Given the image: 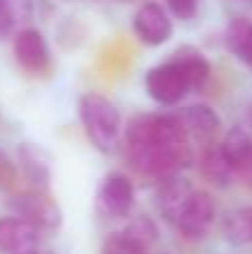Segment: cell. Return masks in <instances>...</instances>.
Returning a JSON list of instances; mask_svg holds the SVG:
<instances>
[{"instance_id": "1", "label": "cell", "mask_w": 252, "mask_h": 254, "mask_svg": "<svg viewBox=\"0 0 252 254\" xmlns=\"http://www.w3.org/2000/svg\"><path fill=\"white\" fill-rule=\"evenodd\" d=\"M127 158L143 176L165 181L192 163V143L172 114H147L134 119L125 136Z\"/></svg>"}, {"instance_id": "2", "label": "cell", "mask_w": 252, "mask_h": 254, "mask_svg": "<svg viewBox=\"0 0 252 254\" xmlns=\"http://www.w3.org/2000/svg\"><path fill=\"white\" fill-rule=\"evenodd\" d=\"M80 121L92 145L103 154H110L119 145L121 114L105 96L89 92L80 98Z\"/></svg>"}, {"instance_id": "3", "label": "cell", "mask_w": 252, "mask_h": 254, "mask_svg": "<svg viewBox=\"0 0 252 254\" xmlns=\"http://www.w3.org/2000/svg\"><path fill=\"white\" fill-rule=\"evenodd\" d=\"M145 89L161 105H177V103H181L194 87H192L186 69L172 58V61L163 63V65H156L147 71Z\"/></svg>"}, {"instance_id": "4", "label": "cell", "mask_w": 252, "mask_h": 254, "mask_svg": "<svg viewBox=\"0 0 252 254\" xmlns=\"http://www.w3.org/2000/svg\"><path fill=\"white\" fill-rule=\"evenodd\" d=\"M11 210L18 219L27 221L36 230H54L61 225V207L43 190L22 192L11 198Z\"/></svg>"}, {"instance_id": "5", "label": "cell", "mask_w": 252, "mask_h": 254, "mask_svg": "<svg viewBox=\"0 0 252 254\" xmlns=\"http://www.w3.org/2000/svg\"><path fill=\"white\" fill-rule=\"evenodd\" d=\"M212 221H214L212 196H210L208 192H203V190H199V192L192 190V192L188 194L186 203L181 205V210H179L174 225H177V230L186 239L196 241V239H203L205 234H208Z\"/></svg>"}, {"instance_id": "6", "label": "cell", "mask_w": 252, "mask_h": 254, "mask_svg": "<svg viewBox=\"0 0 252 254\" xmlns=\"http://www.w3.org/2000/svg\"><path fill=\"white\" fill-rule=\"evenodd\" d=\"M134 31L141 43L156 47L172 38V20L159 2H145L134 13Z\"/></svg>"}, {"instance_id": "7", "label": "cell", "mask_w": 252, "mask_h": 254, "mask_svg": "<svg viewBox=\"0 0 252 254\" xmlns=\"http://www.w3.org/2000/svg\"><path fill=\"white\" fill-rule=\"evenodd\" d=\"M13 54H16V61L25 67L27 71H34V74H43L49 69V47L47 40L43 38L38 29H22L18 31L16 40H13Z\"/></svg>"}, {"instance_id": "8", "label": "cell", "mask_w": 252, "mask_h": 254, "mask_svg": "<svg viewBox=\"0 0 252 254\" xmlns=\"http://www.w3.org/2000/svg\"><path fill=\"white\" fill-rule=\"evenodd\" d=\"M98 198H101V205L105 210V214L114 216V219H123V216H127L132 212V205H134L132 181L125 174H121V172L105 176V181L101 185V192H98Z\"/></svg>"}, {"instance_id": "9", "label": "cell", "mask_w": 252, "mask_h": 254, "mask_svg": "<svg viewBox=\"0 0 252 254\" xmlns=\"http://www.w3.org/2000/svg\"><path fill=\"white\" fill-rule=\"evenodd\" d=\"M38 230L18 216L0 219V254H29L36 250Z\"/></svg>"}, {"instance_id": "10", "label": "cell", "mask_w": 252, "mask_h": 254, "mask_svg": "<svg viewBox=\"0 0 252 254\" xmlns=\"http://www.w3.org/2000/svg\"><path fill=\"white\" fill-rule=\"evenodd\" d=\"M177 119H179V123H181L183 131L188 134V138H190V143L192 140H199V143H203V147L212 143V138L219 131V125H221L219 116L214 114V110H210L208 105L188 107Z\"/></svg>"}, {"instance_id": "11", "label": "cell", "mask_w": 252, "mask_h": 254, "mask_svg": "<svg viewBox=\"0 0 252 254\" xmlns=\"http://www.w3.org/2000/svg\"><path fill=\"white\" fill-rule=\"evenodd\" d=\"M221 145L232 161L235 176H239L246 188L252 190V138L246 131L232 129Z\"/></svg>"}, {"instance_id": "12", "label": "cell", "mask_w": 252, "mask_h": 254, "mask_svg": "<svg viewBox=\"0 0 252 254\" xmlns=\"http://www.w3.org/2000/svg\"><path fill=\"white\" fill-rule=\"evenodd\" d=\"M199 167L205 181H210L214 185H221V188L230 183L232 176H235V167H232L230 156L226 154L223 145H217V143H210L203 147Z\"/></svg>"}, {"instance_id": "13", "label": "cell", "mask_w": 252, "mask_h": 254, "mask_svg": "<svg viewBox=\"0 0 252 254\" xmlns=\"http://www.w3.org/2000/svg\"><path fill=\"white\" fill-rule=\"evenodd\" d=\"M20 154V167L25 172L27 181L34 185V190H43L49 185V176H52V170H49V156L38 147V145L25 143L18 149Z\"/></svg>"}, {"instance_id": "14", "label": "cell", "mask_w": 252, "mask_h": 254, "mask_svg": "<svg viewBox=\"0 0 252 254\" xmlns=\"http://www.w3.org/2000/svg\"><path fill=\"white\" fill-rule=\"evenodd\" d=\"M150 223H145V228ZM143 223L134 225L132 230L112 234L101 248V254H147V239L154 234H145Z\"/></svg>"}, {"instance_id": "15", "label": "cell", "mask_w": 252, "mask_h": 254, "mask_svg": "<svg viewBox=\"0 0 252 254\" xmlns=\"http://www.w3.org/2000/svg\"><path fill=\"white\" fill-rule=\"evenodd\" d=\"M228 52L237 56L244 65L252 69V20L250 18H235L226 29Z\"/></svg>"}, {"instance_id": "16", "label": "cell", "mask_w": 252, "mask_h": 254, "mask_svg": "<svg viewBox=\"0 0 252 254\" xmlns=\"http://www.w3.org/2000/svg\"><path fill=\"white\" fill-rule=\"evenodd\" d=\"M190 192H192V188L183 179L170 176V179L163 181V185H161V190H159V210L170 223L177 221L179 210H181V205L186 203Z\"/></svg>"}, {"instance_id": "17", "label": "cell", "mask_w": 252, "mask_h": 254, "mask_svg": "<svg viewBox=\"0 0 252 254\" xmlns=\"http://www.w3.org/2000/svg\"><path fill=\"white\" fill-rule=\"evenodd\" d=\"M174 61L186 69L188 78H190L192 87L199 89L205 85V80L210 78V63L205 61V56L194 47H181L177 54H174Z\"/></svg>"}, {"instance_id": "18", "label": "cell", "mask_w": 252, "mask_h": 254, "mask_svg": "<svg viewBox=\"0 0 252 254\" xmlns=\"http://www.w3.org/2000/svg\"><path fill=\"white\" fill-rule=\"evenodd\" d=\"M223 230L232 246H252V205L230 212Z\"/></svg>"}, {"instance_id": "19", "label": "cell", "mask_w": 252, "mask_h": 254, "mask_svg": "<svg viewBox=\"0 0 252 254\" xmlns=\"http://www.w3.org/2000/svg\"><path fill=\"white\" fill-rule=\"evenodd\" d=\"M31 2L29 0H0V38L9 36L18 22L29 20Z\"/></svg>"}, {"instance_id": "20", "label": "cell", "mask_w": 252, "mask_h": 254, "mask_svg": "<svg viewBox=\"0 0 252 254\" xmlns=\"http://www.w3.org/2000/svg\"><path fill=\"white\" fill-rule=\"evenodd\" d=\"M168 9L179 18V20H192L199 11L201 0H165Z\"/></svg>"}, {"instance_id": "21", "label": "cell", "mask_w": 252, "mask_h": 254, "mask_svg": "<svg viewBox=\"0 0 252 254\" xmlns=\"http://www.w3.org/2000/svg\"><path fill=\"white\" fill-rule=\"evenodd\" d=\"M16 179V167L7 158V154L0 152V190H7Z\"/></svg>"}, {"instance_id": "22", "label": "cell", "mask_w": 252, "mask_h": 254, "mask_svg": "<svg viewBox=\"0 0 252 254\" xmlns=\"http://www.w3.org/2000/svg\"><path fill=\"white\" fill-rule=\"evenodd\" d=\"M228 2H239V4H248V7H252V0H228Z\"/></svg>"}, {"instance_id": "23", "label": "cell", "mask_w": 252, "mask_h": 254, "mask_svg": "<svg viewBox=\"0 0 252 254\" xmlns=\"http://www.w3.org/2000/svg\"><path fill=\"white\" fill-rule=\"evenodd\" d=\"M119 2H127V0H119Z\"/></svg>"}, {"instance_id": "24", "label": "cell", "mask_w": 252, "mask_h": 254, "mask_svg": "<svg viewBox=\"0 0 252 254\" xmlns=\"http://www.w3.org/2000/svg\"><path fill=\"white\" fill-rule=\"evenodd\" d=\"M29 254H38V252H29Z\"/></svg>"}]
</instances>
